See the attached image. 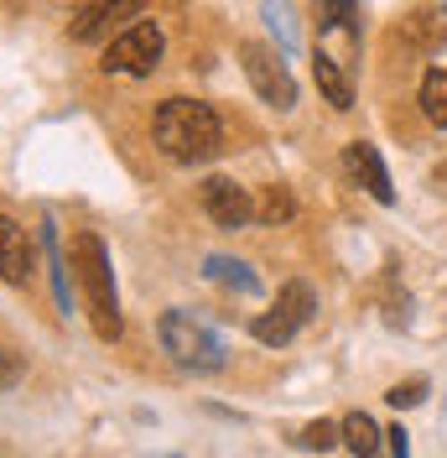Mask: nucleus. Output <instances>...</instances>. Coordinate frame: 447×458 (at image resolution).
Wrapping results in <instances>:
<instances>
[{
  "label": "nucleus",
  "mask_w": 447,
  "mask_h": 458,
  "mask_svg": "<svg viewBox=\"0 0 447 458\" xmlns=\"http://www.w3.org/2000/svg\"><path fill=\"white\" fill-rule=\"evenodd\" d=\"M151 131H156L162 157L177 162V167H203V162L219 157V146H224L219 114H214V105H203V99H162Z\"/></svg>",
  "instance_id": "1"
},
{
  "label": "nucleus",
  "mask_w": 447,
  "mask_h": 458,
  "mask_svg": "<svg viewBox=\"0 0 447 458\" xmlns=\"http://www.w3.org/2000/svg\"><path fill=\"white\" fill-rule=\"evenodd\" d=\"M73 271L84 286V308L89 323L99 339H120V297H114V271H110V250L99 234H79L73 240Z\"/></svg>",
  "instance_id": "2"
},
{
  "label": "nucleus",
  "mask_w": 447,
  "mask_h": 458,
  "mask_svg": "<svg viewBox=\"0 0 447 458\" xmlns=\"http://www.w3.org/2000/svg\"><path fill=\"white\" fill-rule=\"evenodd\" d=\"M156 339H162V349H167L172 360L182 365V370H219L224 365V344L219 334L208 328V323H198L193 313H182V308H172V313H162V323H156Z\"/></svg>",
  "instance_id": "3"
},
{
  "label": "nucleus",
  "mask_w": 447,
  "mask_h": 458,
  "mask_svg": "<svg viewBox=\"0 0 447 458\" xmlns=\"http://www.w3.org/2000/svg\"><path fill=\"white\" fill-rule=\"evenodd\" d=\"M312 313H317V292H312L308 282H286V286L276 292V308L255 318L250 334H255L260 344H276V349H281V344H291L302 328H308Z\"/></svg>",
  "instance_id": "4"
},
{
  "label": "nucleus",
  "mask_w": 447,
  "mask_h": 458,
  "mask_svg": "<svg viewBox=\"0 0 447 458\" xmlns=\"http://www.w3.org/2000/svg\"><path fill=\"white\" fill-rule=\"evenodd\" d=\"M162 47H167V37L156 21H146L140 16L136 27H125L114 42H105V73H125V79H146L156 63H162Z\"/></svg>",
  "instance_id": "5"
},
{
  "label": "nucleus",
  "mask_w": 447,
  "mask_h": 458,
  "mask_svg": "<svg viewBox=\"0 0 447 458\" xmlns=\"http://www.w3.org/2000/svg\"><path fill=\"white\" fill-rule=\"evenodd\" d=\"M240 63H245V79H250V89L266 105H276V110H291L297 105V84H291V73H286V63H281L276 47L240 42Z\"/></svg>",
  "instance_id": "6"
},
{
  "label": "nucleus",
  "mask_w": 447,
  "mask_h": 458,
  "mask_svg": "<svg viewBox=\"0 0 447 458\" xmlns=\"http://www.w3.org/2000/svg\"><path fill=\"white\" fill-rule=\"evenodd\" d=\"M140 16H146V0H99V5H84L73 16L68 37L73 42H114L125 27H136Z\"/></svg>",
  "instance_id": "7"
},
{
  "label": "nucleus",
  "mask_w": 447,
  "mask_h": 458,
  "mask_svg": "<svg viewBox=\"0 0 447 458\" xmlns=\"http://www.w3.org/2000/svg\"><path fill=\"white\" fill-rule=\"evenodd\" d=\"M203 214L219 229H245L255 219V199L250 188H240L234 177H208L203 182Z\"/></svg>",
  "instance_id": "8"
},
{
  "label": "nucleus",
  "mask_w": 447,
  "mask_h": 458,
  "mask_svg": "<svg viewBox=\"0 0 447 458\" xmlns=\"http://www.w3.org/2000/svg\"><path fill=\"white\" fill-rule=\"evenodd\" d=\"M343 167H349V177H354V182H359V188H364L375 203H395V188H391V172H385V157H380L369 141H349V146H343Z\"/></svg>",
  "instance_id": "9"
},
{
  "label": "nucleus",
  "mask_w": 447,
  "mask_h": 458,
  "mask_svg": "<svg viewBox=\"0 0 447 458\" xmlns=\"http://www.w3.org/2000/svg\"><path fill=\"white\" fill-rule=\"evenodd\" d=\"M31 276V234L0 214V282L21 286Z\"/></svg>",
  "instance_id": "10"
},
{
  "label": "nucleus",
  "mask_w": 447,
  "mask_h": 458,
  "mask_svg": "<svg viewBox=\"0 0 447 458\" xmlns=\"http://www.w3.org/2000/svg\"><path fill=\"white\" fill-rule=\"evenodd\" d=\"M338 428H343V448H349L354 458H380V454H385V443H380L385 432L375 428V417H369V411H349Z\"/></svg>",
  "instance_id": "11"
},
{
  "label": "nucleus",
  "mask_w": 447,
  "mask_h": 458,
  "mask_svg": "<svg viewBox=\"0 0 447 458\" xmlns=\"http://www.w3.org/2000/svg\"><path fill=\"white\" fill-rule=\"evenodd\" d=\"M312 79H317V89H323V99L333 105V110H349L354 105V84H349V68H338L333 57H312Z\"/></svg>",
  "instance_id": "12"
},
{
  "label": "nucleus",
  "mask_w": 447,
  "mask_h": 458,
  "mask_svg": "<svg viewBox=\"0 0 447 458\" xmlns=\"http://www.w3.org/2000/svg\"><path fill=\"white\" fill-rule=\"evenodd\" d=\"M297 214V199H291V188H281V182H271L260 199H255V219L260 225H286Z\"/></svg>",
  "instance_id": "13"
},
{
  "label": "nucleus",
  "mask_w": 447,
  "mask_h": 458,
  "mask_svg": "<svg viewBox=\"0 0 447 458\" xmlns=\"http://www.w3.org/2000/svg\"><path fill=\"white\" fill-rule=\"evenodd\" d=\"M421 114L432 125H447V68H432L421 79Z\"/></svg>",
  "instance_id": "14"
},
{
  "label": "nucleus",
  "mask_w": 447,
  "mask_h": 458,
  "mask_svg": "<svg viewBox=\"0 0 447 458\" xmlns=\"http://www.w3.org/2000/svg\"><path fill=\"white\" fill-rule=\"evenodd\" d=\"M208 282L234 286V292H255V276L245 260H229V256H208Z\"/></svg>",
  "instance_id": "15"
},
{
  "label": "nucleus",
  "mask_w": 447,
  "mask_h": 458,
  "mask_svg": "<svg viewBox=\"0 0 447 458\" xmlns=\"http://www.w3.org/2000/svg\"><path fill=\"white\" fill-rule=\"evenodd\" d=\"M333 443H343V428H338V422H323V417L297 432V448H308V454H328Z\"/></svg>",
  "instance_id": "16"
},
{
  "label": "nucleus",
  "mask_w": 447,
  "mask_h": 458,
  "mask_svg": "<svg viewBox=\"0 0 447 458\" xmlns=\"http://www.w3.org/2000/svg\"><path fill=\"white\" fill-rule=\"evenodd\" d=\"M317 27H338V21H359V0H312Z\"/></svg>",
  "instance_id": "17"
},
{
  "label": "nucleus",
  "mask_w": 447,
  "mask_h": 458,
  "mask_svg": "<svg viewBox=\"0 0 447 458\" xmlns=\"http://www.w3.org/2000/svg\"><path fill=\"white\" fill-rule=\"evenodd\" d=\"M406 31H411V37H417L421 47H432V42H437V37H447L443 16H432V11H417V16H411V21H406Z\"/></svg>",
  "instance_id": "18"
},
{
  "label": "nucleus",
  "mask_w": 447,
  "mask_h": 458,
  "mask_svg": "<svg viewBox=\"0 0 447 458\" xmlns=\"http://www.w3.org/2000/svg\"><path fill=\"white\" fill-rule=\"evenodd\" d=\"M421 396H426V380H406V386H391V391H385V401H391L395 411H406V406H417Z\"/></svg>",
  "instance_id": "19"
},
{
  "label": "nucleus",
  "mask_w": 447,
  "mask_h": 458,
  "mask_svg": "<svg viewBox=\"0 0 447 458\" xmlns=\"http://www.w3.org/2000/svg\"><path fill=\"white\" fill-rule=\"evenodd\" d=\"M21 370H27V365H21V354L0 344V391H11V386L21 380Z\"/></svg>",
  "instance_id": "20"
},
{
  "label": "nucleus",
  "mask_w": 447,
  "mask_h": 458,
  "mask_svg": "<svg viewBox=\"0 0 447 458\" xmlns=\"http://www.w3.org/2000/svg\"><path fill=\"white\" fill-rule=\"evenodd\" d=\"M385 437H391V458H411V443H406V428H391Z\"/></svg>",
  "instance_id": "21"
}]
</instances>
